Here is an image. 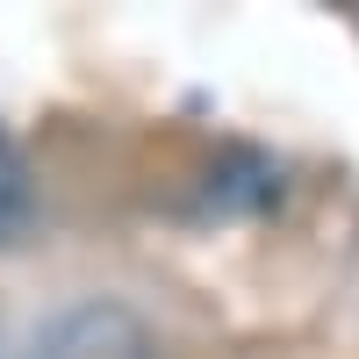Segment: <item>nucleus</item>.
Wrapping results in <instances>:
<instances>
[{"label": "nucleus", "instance_id": "1", "mask_svg": "<svg viewBox=\"0 0 359 359\" xmlns=\"http://www.w3.org/2000/svg\"><path fill=\"white\" fill-rule=\"evenodd\" d=\"M29 223V165H22V144L8 137V123H0V245Z\"/></svg>", "mask_w": 359, "mask_h": 359}]
</instances>
